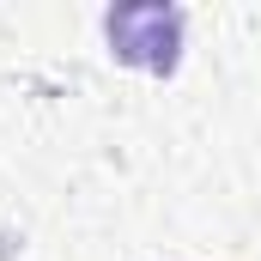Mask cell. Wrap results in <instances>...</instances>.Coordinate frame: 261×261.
<instances>
[]
</instances>
